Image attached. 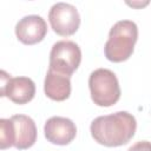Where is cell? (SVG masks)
I'll list each match as a JSON object with an SVG mask.
<instances>
[{
  "label": "cell",
  "mask_w": 151,
  "mask_h": 151,
  "mask_svg": "<svg viewBox=\"0 0 151 151\" xmlns=\"http://www.w3.org/2000/svg\"><path fill=\"white\" fill-rule=\"evenodd\" d=\"M136 129V118L126 111L97 117L90 126L92 138L107 147L125 145L134 136Z\"/></svg>",
  "instance_id": "1"
},
{
  "label": "cell",
  "mask_w": 151,
  "mask_h": 151,
  "mask_svg": "<svg viewBox=\"0 0 151 151\" xmlns=\"http://www.w3.org/2000/svg\"><path fill=\"white\" fill-rule=\"evenodd\" d=\"M37 140V126L34 120L26 114H14L9 119H0V147L2 150L14 146L25 150Z\"/></svg>",
  "instance_id": "2"
},
{
  "label": "cell",
  "mask_w": 151,
  "mask_h": 151,
  "mask_svg": "<svg viewBox=\"0 0 151 151\" xmlns=\"http://www.w3.org/2000/svg\"><path fill=\"white\" fill-rule=\"evenodd\" d=\"M138 39V27L132 20L117 21L110 29L109 39L104 46V53L107 60L122 63L127 60L132 53Z\"/></svg>",
  "instance_id": "3"
},
{
  "label": "cell",
  "mask_w": 151,
  "mask_h": 151,
  "mask_svg": "<svg viewBox=\"0 0 151 151\" xmlns=\"http://www.w3.org/2000/svg\"><path fill=\"white\" fill-rule=\"evenodd\" d=\"M91 99L101 107L114 105L120 98L119 81L116 74L107 68L94 70L88 78Z\"/></svg>",
  "instance_id": "4"
},
{
  "label": "cell",
  "mask_w": 151,
  "mask_h": 151,
  "mask_svg": "<svg viewBox=\"0 0 151 151\" xmlns=\"http://www.w3.org/2000/svg\"><path fill=\"white\" fill-rule=\"evenodd\" d=\"M81 61L80 47L71 40L57 41L50 53V66L48 68L65 74L72 76L73 72L79 67Z\"/></svg>",
  "instance_id": "5"
},
{
  "label": "cell",
  "mask_w": 151,
  "mask_h": 151,
  "mask_svg": "<svg viewBox=\"0 0 151 151\" xmlns=\"http://www.w3.org/2000/svg\"><path fill=\"white\" fill-rule=\"evenodd\" d=\"M51 28L61 37L74 34L80 26V15L78 9L66 2L54 4L48 12Z\"/></svg>",
  "instance_id": "6"
},
{
  "label": "cell",
  "mask_w": 151,
  "mask_h": 151,
  "mask_svg": "<svg viewBox=\"0 0 151 151\" xmlns=\"http://www.w3.org/2000/svg\"><path fill=\"white\" fill-rule=\"evenodd\" d=\"M1 90L0 96L7 97L15 104H27L34 98L35 84L28 77H15L12 78L6 71L0 72Z\"/></svg>",
  "instance_id": "7"
},
{
  "label": "cell",
  "mask_w": 151,
  "mask_h": 151,
  "mask_svg": "<svg viewBox=\"0 0 151 151\" xmlns=\"http://www.w3.org/2000/svg\"><path fill=\"white\" fill-rule=\"evenodd\" d=\"M47 33V24L40 15H26L15 25V35L19 41L25 45H34L40 42Z\"/></svg>",
  "instance_id": "8"
},
{
  "label": "cell",
  "mask_w": 151,
  "mask_h": 151,
  "mask_svg": "<svg viewBox=\"0 0 151 151\" xmlns=\"http://www.w3.org/2000/svg\"><path fill=\"white\" fill-rule=\"evenodd\" d=\"M44 133L46 139L57 145H67L77 136V126L70 119L65 117H51L44 125Z\"/></svg>",
  "instance_id": "9"
},
{
  "label": "cell",
  "mask_w": 151,
  "mask_h": 151,
  "mask_svg": "<svg viewBox=\"0 0 151 151\" xmlns=\"http://www.w3.org/2000/svg\"><path fill=\"white\" fill-rule=\"evenodd\" d=\"M44 92L52 100H66L71 94V77L48 68L44 81Z\"/></svg>",
  "instance_id": "10"
},
{
  "label": "cell",
  "mask_w": 151,
  "mask_h": 151,
  "mask_svg": "<svg viewBox=\"0 0 151 151\" xmlns=\"http://www.w3.org/2000/svg\"><path fill=\"white\" fill-rule=\"evenodd\" d=\"M127 151H151V142H147V140L137 142Z\"/></svg>",
  "instance_id": "11"
},
{
  "label": "cell",
  "mask_w": 151,
  "mask_h": 151,
  "mask_svg": "<svg viewBox=\"0 0 151 151\" xmlns=\"http://www.w3.org/2000/svg\"><path fill=\"white\" fill-rule=\"evenodd\" d=\"M129 6H132V7H137V8H139V7H144V6H146L147 4H149V1H144V2H134V1H132V2H126Z\"/></svg>",
  "instance_id": "12"
}]
</instances>
